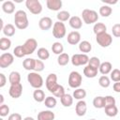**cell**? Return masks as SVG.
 I'll return each mask as SVG.
<instances>
[{
  "instance_id": "277c9868",
  "label": "cell",
  "mask_w": 120,
  "mask_h": 120,
  "mask_svg": "<svg viewBox=\"0 0 120 120\" xmlns=\"http://www.w3.org/2000/svg\"><path fill=\"white\" fill-rule=\"evenodd\" d=\"M82 75L78 72V71H71L68 75V85L71 88L77 89L81 86L82 84Z\"/></svg>"
},
{
  "instance_id": "d4e9b609",
  "label": "cell",
  "mask_w": 120,
  "mask_h": 120,
  "mask_svg": "<svg viewBox=\"0 0 120 120\" xmlns=\"http://www.w3.org/2000/svg\"><path fill=\"white\" fill-rule=\"evenodd\" d=\"M3 34L6 36V37H12L15 35V26L11 23H8L5 25V27L3 28Z\"/></svg>"
},
{
  "instance_id": "f35d334b",
  "label": "cell",
  "mask_w": 120,
  "mask_h": 120,
  "mask_svg": "<svg viewBox=\"0 0 120 120\" xmlns=\"http://www.w3.org/2000/svg\"><path fill=\"white\" fill-rule=\"evenodd\" d=\"M44 103H45V106L49 109H52L56 106L57 104V101H56V98H53V97H47L44 100Z\"/></svg>"
},
{
  "instance_id": "e0dca14e",
  "label": "cell",
  "mask_w": 120,
  "mask_h": 120,
  "mask_svg": "<svg viewBox=\"0 0 120 120\" xmlns=\"http://www.w3.org/2000/svg\"><path fill=\"white\" fill-rule=\"evenodd\" d=\"M54 117H55L54 112H52L50 110L41 111L38 114V120H53Z\"/></svg>"
},
{
  "instance_id": "7dc6e473",
  "label": "cell",
  "mask_w": 120,
  "mask_h": 120,
  "mask_svg": "<svg viewBox=\"0 0 120 120\" xmlns=\"http://www.w3.org/2000/svg\"><path fill=\"white\" fill-rule=\"evenodd\" d=\"M115 98L112 96H106L105 97V107L106 106H111V105H115Z\"/></svg>"
},
{
  "instance_id": "3957f363",
  "label": "cell",
  "mask_w": 120,
  "mask_h": 120,
  "mask_svg": "<svg viewBox=\"0 0 120 120\" xmlns=\"http://www.w3.org/2000/svg\"><path fill=\"white\" fill-rule=\"evenodd\" d=\"M82 21L86 23V24H92L98 22V12L93 10V9H88L85 8L82 10Z\"/></svg>"
},
{
  "instance_id": "7c38bea8",
  "label": "cell",
  "mask_w": 120,
  "mask_h": 120,
  "mask_svg": "<svg viewBox=\"0 0 120 120\" xmlns=\"http://www.w3.org/2000/svg\"><path fill=\"white\" fill-rule=\"evenodd\" d=\"M8 94L13 98H20L22 96V83L20 82V83H16V84L10 85L9 90H8Z\"/></svg>"
},
{
  "instance_id": "d6986e66",
  "label": "cell",
  "mask_w": 120,
  "mask_h": 120,
  "mask_svg": "<svg viewBox=\"0 0 120 120\" xmlns=\"http://www.w3.org/2000/svg\"><path fill=\"white\" fill-rule=\"evenodd\" d=\"M83 75L86 78H95L98 75V69L89 66V65H87L83 68Z\"/></svg>"
},
{
  "instance_id": "ba28073f",
  "label": "cell",
  "mask_w": 120,
  "mask_h": 120,
  "mask_svg": "<svg viewBox=\"0 0 120 120\" xmlns=\"http://www.w3.org/2000/svg\"><path fill=\"white\" fill-rule=\"evenodd\" d=\"M70 61H71V63H72L73 66L79 67V66H82V65L88 64L89 57L85 53H76V54H73L72 55Z\"/></svg>"
},
{
  "instance_id": "44dd1931",
  "label": "cell",
  "mask_w": 120,
  "mask_h": 120,
  "mask_svg": "<svg viewBox=\"0 0 120 120\" xmlns=\"http://www.w3.org/2000/svg\"><path fill=\"white\" fill-rule=\"evenodd\" d=\"M98 69H99V72H100L102 75H107V74H109V73L112 72V64H111L110 62L105 61V62H103V63L100 64V67H99Z\"/></svg>"
},
{
  "instance_id": "836d02e7",
  "label": "cell",
  "mask_w": 120,
  "mask_h": 120,
  "mask_svg": "<svg viewBox=\"0 0 120 120\" xmlns=\"http://www.w3.org/2000/svg\"><path fill=\"white\" fill-rule=\"evenodd\" d=\"M11 46V40L8 38H0V50L7 51Z\"/></svg>"
},
{
  "instance_id": "74e56055",
  "label": "cell",
  "mask_w": 120,
  "mask_h": 120,
  "mask_svg": "<svg viewBox=\"0 0 120 120\" xmlns=\"http://www.w3.org/2000/svg\"><path fill=\"white\" fill-rule=\"evenodd\" d=\"M98 83H99V85H100L101 87L107 88V87H109L110 84H111V80H110V78H109L108 76L102 75V76L99 77V79H98Z\"/></svg>"
},
{
  "instance_id": "8d00e7d4",
  "label": "cell",
  "mask_w": 120,
  "mask_h": 120,
  "mask_svg": "<svg viewBox=\"0 0 120 120\" xmlns=\"http://www.w3.org/2000/svg\"><path fill=\"white\" fill-rule=\"evenodd\" d=\"M37 54L40 60H47L50 57V52L46 48H39L38 50Z\"/></svg>"
},
{
  "instance_id": "4316f807",
  "label": "cell",
  "mask_w": 120,
  "mask_h": 120,
  "mask_svg": "<svg viewBox=\"0 0 120 120\" xmlns=\"http://www.w3.org/2000/svg\"><path fill=\"white\" fill-rule=\"evenodd\" d=\"M106 30H107V27L103 22H96L93 27V31L96 34V36L102 33H106Z\"/></svg>"
},
{
  "instance_id": "8992f818",
  "label": "cell",
  "mask_w": 120,
  "mask_h": 120,
  "mask_svg": "<svg viewBox=\"0 0 120 120\" xmlns=\"http://www.w3.org/2000/svg\"><path fill=\"white\" fill-rule=\"evenodd\" d=\"M25 6L32 14L38 15L42 11V6L38 0H26Z\"/></svg>"
},
{
  "instance_id": "bcb514c9",
  "label": "cell",
  "mask_w": 120,
  "mask_h": 120,
  "mask_svg": "<svg viewBox=\"0 0 120 120\" xmlns=\"http://www.w3.org/2000/svg\"><path fill=\"white\" fill-rule=\"evenodd\" d=\"M112 35L116 38H120V23H115L112 27Z\"/></svg>"
},
{
  "instance_id": "11a10c76",
  "label": "cell",
  "mask_w": 120,
  "mask_h": 120,
  "mask_svg": "<svg viewBox=\"0 0 120 120\" xmlns=\"http://www.w3.org/2000/svg\"><path fill=\"white\" fill-rule=\"evenodd\" d=\"M23 120H35L33 117H30V116H27V117H25Z\"/></svg>"
},
{
  "instance_id": "ffe728a7",
  "label": "cell",
  "mask_w": 120,
  "mask_h": 120,
  "mask_svg": "<svg viewBox=\"0 0 120 120\" xmlns=\"http://www.w3.org/2000/svg\"><path fill=\"white\" fill-rule=\"evenodd\" d=\"M2 9L7 14H12L15 10V5L12 1H6L2 4Z\"/></svg>"
},
{
  "instance_id": "f1b7e54d",
  "label": "cell",
  "mask_w": 120,
  "mask_h": 120,
  "mask_svg": "<svg viewBox=\"0 0 120 120\" xmlns=\"http://www.w3.org/2000/svg\"><path fill=\"white\" fill-rule=\"evenodd\" d=\"M33 98L37 102H42L45 100V93L41 89H36L33 93Z\"/></svg>"
},
{
  "instance_id": "4fadbf2b",
  "label": "cell",
  "mask_w": 120,
  "mask_h": 120,
  "mask_svg": "<svg viewBox=\"0 0 120 120\" xmlns=\"http://www.w3.org/2000/svg\"><path fill=\"white\" fill-rule=\"evenodd\" d=\"M67 40L70 45H76L81 41V34L78 31H72L68 33Z\"/></svg>"
},
{
  "instance_id": "83f0119b",
  "label": "cell",
  "mask_w": 120,
  "mask_h": 120,
  "mask_svg": "<svg viewBox=\"0 0 120 120\" xmlns=\"http://www.w3.org/2000/svg\"><path fill=\"white\" fill-rule=\"evenodd\" d=\"M73 98L78 99V100H82L85 97H86V91L83 88H77L74 90L73 95H72Z\"/></svg>"
},
{
  "instance_id": "52a82bcc",
  "label": "cell",
  "mask_w": 120,
  "mask_h": 120,
  "mask_svg": "<svg viewBox=\"0 0 120 120\" xmlns=\"http://www.w3.org/2000/svg\"><path fill=\"white\" fill-rule=\"evenodd\" d=\"M96 40L98 42V44L102 47V48H107L109 47L112 42V38L110 34H108L107 32L106 33H102V34H99V35H97L96 36Z\"/></svg>"
},
{
  "instance_id": "c3c4849f",
  "label": "cell",
  "mask_w": 120,
  "mask_h": 120,
  "mask_svg": "<svg viewBox=\"0 0 120 120\" xmlns=\"http://www.w3.org/2000/svg\"><path fill=\"white\" fill-rule=\"evenodd\" d=\"M8 120H22V115L20 113L15 112V113H11L8 116Z\"/></svg>"
},
{
  "instance_id": "b9f144b4",
  "label": "cell",
  "mask_w": 120,
  "mask_h": 120,
  "mask_svg": "<svg viewBox=\"0 0 120 120\" xmlns=\"http://www.w3.org/2000/svg\"><path fill=\"white\" fill-rule=\"evenodd\" d=\"M65 94H66V93H65V88L63 87V85H60V84H58V86L56 87V89L52 92V95H53L54 97L60 98H61Z\"/></svg>"
},
{
  "instance_id": "5bb4252c",
  "label": "cell",
  "mask_w": 120,
  "mask_h": 120,
  "mask_svg": "<svg viewBox=\"0 0 120 120\" xmlns=\"http://www.w3.org/2000/svg\"><path fill=\"white\" fill-rule=\"evenodd\" d=\"M86 111H87V105H86V102L82 99V100H79L75 106V112H76V114L78 116H83L85 113H86Z\"/></svg>"
},
{
  "instance_id": "f5cc1de1",
  "label": "cell",
  "mask_w": 120,
  "mask_h": 120,
  "mask_svg": "<svg viewBox=\"0 0 120 120\" xmlns=\"http://www.w3.org/2000/svg\"><path fill=\"white\" fill-rule=\"evenodd\" d=\"M3 102H4V96H3L2 94H1V95H0V105L4 104Z\"/></svg>"
},
{
  "instance_id": "ee69618b",
  "label": "cell",
  "mask_w": 120,
  "mask_h": 120,
  "mask_svg": "<svg viewBox=\"0 0 120 120\" xmlns=\"http://www.w3.org/2000/svg\"><path fill=\"white\" fill-rule=\"evenodd\" d=\"M44 69V63L42 62V60H36V63H35V68H34V70L36 71V72H40V71H42Z\"/></svg>"
},
{
  "instance_id": "db71d44e",
  "label": "cell",
  "mask_w": 120,
  "mask_h": 120,
  "mask_svg": "<svg viewBox=\"0 0 120 120\" xmlns=\"http://www.w3.org/2000/svg\"><path fill=\"white\" fill-rule=\"evenodd\" d=\"M0 26H1V29H2V30H3V28L5 27V26L3 25V20H2V19L0 20Z\"/></svg>"
},
{
  "instance_id": "6da1fadb",
  "label": "cell",
  "mask_w": 120,
  "mask_h": 120,
  "mask_svg": "<svg viewBox=\"0 0 120 120\" xmlns=\"http://www.w3.org/2000/svg\"><path fill=\"white\" fill-rule=\"evenodd\" d=\"M14 22H15V26L18 29L23 30V29L27 28L29 25V22L27 19L26 12L24 10H22V9L16 11L15 15H14Z\"/></svg>"
},
{
  "instance_id": "ac0fdd59",
  "label": "cell",
  "mask_w": 120,
  "mask_h": 120,
  "mask_svg": "<svg viewBox=\"0 0 120 120\" xmlns=\"http://www.w3.org/2000/svg\"><path fill=\"white\" fill-rule=\"evenodd\" d=\"M68 23H69L70 27H72L75 30L80 29L82 26V21L78 16H72V17H70V19L68 21Z\"/></svg>"
},
{
  "instance_id": "603a6c76",
  "label": "cell",
  "mask_w": 120,
  "mask_h": 120,
  "mask_svg": "<svg viewBox=\"0 0 120 120\" xmlns=\"http://www.w3.org/2000/svg\"><path fill=\"white\" fill-rule=\"evenodd\" d=\"M79 50L82 52H84L85 54L87 52H90L91 50H92V45L89 41L87 40H83V41H81L79 43Z\"/></svg>"
},
{
  "instance_id": "4dcf8cb0",
  "label": "cell",
  "mask_w": 120,
  "mask_h": 120,
  "mask_svg": "<svg viewBox=\"0 0 120 120\" xmlns=\"http://www.w3.org/2000/svg\"><path fill=\"white\" fill-rule=\"evenodd\" d=\"M104 111H105V113L106 115L110 116V117H114L117 115L118 113V109L115 105H111V106H106L104 108Z\"/></svg>"
},
{
  "instance_id": "f907efd6",
  "label": "cell",
  "mask_w": 120,
  "mask_h": 120,
  "mask_svg": "<svg viewBox=\"0 0 120 120\" xmlns=\"http://www.w3.org/2000/svg\"><path fill=\"white\" fill-rule=\"evenodd\" d=\"M112 88H113V91H114V92L120 93V82H114L113 85H112Z\"/></svg>"
},
{
  "instance_id": "60d3db41",
  "label": "cell",
  "mask_w": 120,
  "mask_h": 120,
  "mask_svg": "<svg viewBox=\"0 0 120 120\" xmlns=\"http://www.w3.org/2000/svg\"><path fill=\"white\" fill-rule=\"evenodd\" d=\"M100 64H101V63H100V60H99V58H98V57L93 56V57L89 58L88 65H89V66H91V67H93V68H95L98 69V68H99V67H100Z\"/></svg>"
},
{
  "instance_id": "30bf717a",
  "label": "cell",
  "mask_w": 120,
  "mask_h": 120,
  "mask_svg": "<svg viewBox=\"0 0 120 120\" xmlns=\"http://www.w3.org/2000/svg\"><path fill=\"white\" fill-rule=\"evenodd\" d=\"M45 84H46V87L47 89L52 93L56 87L58 86V83H57V76L56 74L54 73H51L48 75V77L46 78V81H45Z\"/></svg>"
},
{
  "instance_id": "7402d4cb",
  "label": "cell",
  "mask_w": 120,
  "mask_h": 120,
  "mask_svg": "<svg viewBox=\"0 0 120 120\" xmlns=\"http://www.w3.org/2000/svg\"><path fill=\"white\" fill-rule=\"evenodd\" d=\"M8 81L10 82V85L20 83L21 82V74L18 71H11L8 76Z\"/></svg>"
},
{
  "instance_id": "d6a6232c",
  "label": "cell",
  "mask_w": 120,
  "mask_h": 120,
  "mask_svg": "<svg viewBox=\"0 0 120 120\" xmlns=\"http://www.w3.org/2000/svg\"><path fill=\"white\" fill-rule=\"evenodd\" d=\"M98 12H99V15H101L102 17H109L112 12V8L108 5H104L99 8Z\"/></svg>"
},
{
  "instance_id": "816d5d0a",
  "label": "cell",
  "mask_w": 120,
  "mask_h": 120,
  "mask_svg": "<svg viewBox=\"0 0 120 120\" xmlns=\"http://www.w3.org/2000/svg\"><path fill=\"white\" fill-rule=\"evenodd\" d=\"M103 3H105V4H109V5H114V4H116L117 3V1L116 0H114V1H109V0H101Z\"/></svg>"
},
{
  "instance_id": "484cf974",
  "label": "cell",
  "mask_w": 120,
  "mask_h": 120,
  "mask_svg": "<svg viewBox=\"0 0 120 120\" xmlns=\"http://www.w3.org/2000/svg\"><path fill=\"white\" fill-rule=\"evenodd\" d=\"M35 63H36V59H34V58H26L22 62V67L26 70H29V71L30 70H34Z\"/></svg>"
},
{
  "instance_id": "7bdbcfd3",
  "label": "cell",
  "mask_w": 120,
  "mask_h": 120,
  "mask_svg": "<svg viewBox=\"0 0 120 120\" xmlns=\"http://www.w3.org/2000/svg\"><path fill=\"white\" fill-rule=\"evenodd\" d=\"M111 80L113 81L114 82H120V69L114 68L111 72Z\"/></svg>"
},
{
  "instance_id": "cb8c5ba5",
  "label": "cell",
  "mask_w": 120,
  "mask_h": 120,
  "mask_svg": "<svg viewBox=\"0 0 120 120\" xmlns=\"http://www.w3.org/2000/svg\"><path fill=\"white\" fill-rule=\"evenodd\" d=\"M93 105L97 109L105 108V97H101V96L96 97L93 99Z\"/></svg>"
},
{
  "instance_id": "d590c367",
  "label": "cell",
  "mask_w": 120,
  "mask_h": 120,
  "mask_svg": "<svg viewBox=\"0 0 120 120\" xmlns=\"http://www.w3.org/2000/svg\"><path fill=\"white\" fill-rule=\"evenodd\" d=\"M52 51L54 54H58L60 55L61 53H63V51H64V46L62 43L60 42H54L52 43Z\"/></svg>"
},
{
  "instance_id": "9a60e30c",
  "label": "cell",
  "mask_w": 120,
  "mask_h": 120,
  "mask_svg": "<svg viewBox=\"0 0 120 120\" xmlns=\"http://www.w3.org/2000/svg\"><path fill=\"white\" fill-rule=\"evenodd\" d=\"M38 26L41 30L47 31L52 26V20L50 17H42L38 22Z\"/></svg>"
},
{
  "instance_id": "2e32d148",
  "label": "cell",
  "mask_w": 120,
  "mask_h": 120,
  "mask_svg": "<svg viewBox=\"0 0 120 120\" xmlns=\"http://www.w3.org/2000/svg\"><path fill=\"white\" fill-rule=\"evenodd\" d=\"M46 5H47V8L50 10L58 11L62 8L63 3H62L61 0H47L46 1Z\"/></svg>"
},
{
  "instance_id": "6f0895ef",
  "label": "cell",
  "mask_w": 120,
  "mask_h": 120,
  "mask_svg": "<svg viewBox=\"0 0 120 120\" xmlns=\"http://www.w3.org/2000/svg\"><path fill=\"white\" fill-rule=\"evenodd\" d=\"M90 120H96V119H90Z\"/></svg>"
},
{
  "instance_id": "681fc988",
  "label": "cell",
  "mask_w": 120,
  "mask_h": 120,
  "mask_svg": "<svg viewBox=\"0 0 120 120\" xmlns=\"http://www.w3.org/2000/svg\"><path fill=\"white\" fill-rule=\"evenodd\" d=\"M7 82V78L3 73H0V87H4Z\"/></svg>"
},
{
  "instance_id": "1f68e13d",
  "label": "cell",
  "mask_w": 120,
  "mask_h": 120,
  "mask_svg": "<svg viewBox=\"0 0 120 120\" xmlns=\"http://www.w3.org/2000/svg\"><path fill=\"white\" fill-rule=\"evenodd\" d=\"M69 61H70V59H69V56H68V53L63 52V53H61L60 55H58L57 63H58L59 66H62V67H63V66H66V65L68 64Z\"/></svg>"
},
{
  "instance_id": "8fae6325",
  "label": "cell",
  "mask_w": 120,
  "mask_h": 120,
  "mask_svg": "<svg viewBox=\"0 0 120 120\" xmlns=\"http://www.w3.org/2000/svg\"><path fill=\"white\" fill-rule=\"evenodd\" d=\"M14 61V56L13 54L9 52H4L0 55V68H6L9 67Z\"/></svg>"
},
{
  "instance_id": "f6af8a7d",
  "label": "cell",
  "mask_w": 120,
  "mask_h": 120,
  "mask_svg": "<svg viewBox=\"0 0 120 120\" xmlns=\"http://www.w3.org/2000/svg\"><path fill=\"white\" fill-rule=\"evenodd\" d=\"M8 113H9V107L6 104H2L0 106V115H1V117L8 116Z\"/></svg>"
},
{
  "instance_id": "f546056e",
  "label": "cell",
  "mask_w": 120,
  "mask_h": 120,
  "mask_svg": "<svg viewBox=\"0 0 120 120\" xmlns=\"http://www.w3.org/2000/svg\"><path fill=\"white\" fill-rule=\"evenodd\" d=\"M61 103L64 107H70L73 103V97L69 94H65L61 98Z\"/></svg>"
},
{
  "instance_id": "e575fe53",
  "label": "cell",
  "mask_w": 120,
  "mask_h": 120,
  "mask_svg": "<svg viewBox=\"0 0 120 120\" xmlns=\"http://www.w3.org/2000/svg\"><path fill=\"white\" fill-rule=\"evenodd\" d=\"M56 18L59 22H67L68 20L69 21L70 19V14L68 11H66V10H62V11H59L56 15Z\"/></svg>"
},
{
  "instance_id": "9f6ffc18",
  "label": "cell",
  "mask_w": 120,
  "mask_h": 120,
  "mask_svg": "<svg viewBox=\"0 0 120 120\" xmlns=\"http://www.w3.org/2000/svg\"><path fill=\"white\" fill-rule=\"evenodd\" d=\"M0 120H4V119H3V118H2V117H1V118H0Z\"/></svg>"
},
{
  "instance_id": "ab89813d",
  "label": "cell",
  "mask_w": 120,
  "mask_h": 120,
  "mask_svg": "<svg viewBox=\"0 0 120 120\" xmlns=\"http://www.w3.org/2000/svg\"><path fill=\"white\" fill-rule=\"evenodd\" d=\"M13 54H14L16 57H18V58L23 57V56L25 55V53H24V51H23V49H22V45H18V46H16V47L14 48V50H13Z\"/></svg>"
},
{
  "instance_id": "7a4b0ae2",
  "label": "cell",
  "mask_w": 120,
  "mask_h": 120,
  "mask_svg": "<svg viewBox=\"0 0 120 120\" xmlns=\"http://www.w3.org/2000/svg\"><path fill=\"white\" fill-rule=\"evenodd\" d=\"M27 81L30 83V85L33 88H36V89H40L43 85V82H44L42 77L38 74V72H36V71L28 73Z\"/></svg>"
},
{
  "instance_id": "9c48e42d",
  "label": "cell",
  "mask_w": 120,
  "mask_h": 120,
  "mask_svg": "<svg viewBox=\"0 0 120 120\" xmlns=\"http://www.w3.org/2000/svg\"><path fill=\"white\" fill-rule=\"evenodd\" d=\"M37 47H38V41L35 38H28L22 44V49L24 51L25 55L32 54L37 50Z\"/></svg>"
},
{
  "instance_id": "5b68a950",
  "label": "cell",
  "mask_w": 120,
  "mask_h": 120,
  "mask_svg": "<svg viewBox=\"0 0 120 120\" xmlns=\"http://www.w3.org/2000/svg\"><path fill=\"white\" fill-rule=\"evenodd\" d=\"M67 34L66 25L64 22L57 21L52 26V35L55 38H63Z\"/></svg>"
}]
</instances>
